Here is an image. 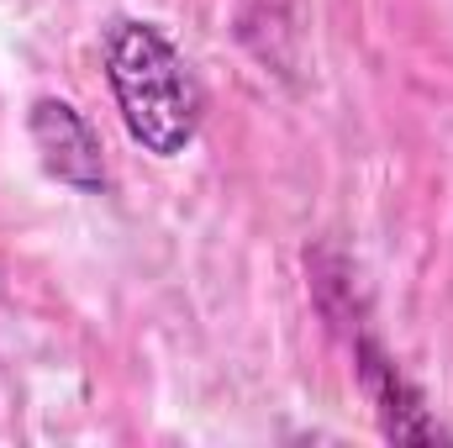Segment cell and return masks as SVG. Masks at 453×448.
I'll list each match as a JSON object with an SVG mask.
<instances>
[{
	"mask_svg": "<svg viewBox=\"0 0 453 448\" xmlns=\"http://www.w3.org/2000/svg\"><path fill=\"white\" fill-rule=\"evenodd\" d=\"M106 85H111L127 132L148 153L174 158L196 143L206 96H201L185 53L153 21L121 16L106 27Z\"/></svg>",
	"mask_w": 453,
	"mask_h": 448,
	"instance_id": "6da1fadb",
	"label": "cell"
},
{
	"mask_svg": "<svg viewBox=\"0 0 453 448\" xmlns=\"http://www.w3.org/2000/svg\"><path fill=\"white\" fill-rule=\"evenodd\" d=\"M27 132H32V148H37V158H42V169H48L53 180H64V185H74V190H85V196H101V190L111 185L96 127L74 112L69 101H58V96L32 101Z\"/></svg>",
	"mask_w": 453,
	"mask_h": 448,
	"instance_id": "7a4b0ae2",
	"label": "cell"
},
{
	"mask_svg": "<svg viewBox=\"0 0 453 448\" xmlns=\"http://www.w3.org/2000/svg\"><path fill=\"white\" fill-rule=\"evenodd\" d=\"M353 359H358V380H364V390H369V401H374V412H380L385 438H395V444H443V438H449L443 422H433V412L422 406L417 385L390 364V353H385L380 343L358 337V343H353Z\"/></svg>",
	"mask_w": 453,
	"mask_h": 448,
	"instance_id": "3957f363",
	"label": "cell"
}]
</instances>
